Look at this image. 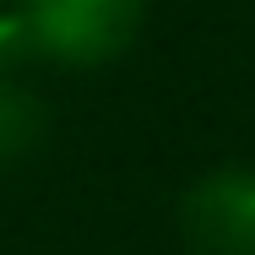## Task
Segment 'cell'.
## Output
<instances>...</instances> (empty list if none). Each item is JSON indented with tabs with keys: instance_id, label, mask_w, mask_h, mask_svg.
Masks as SVG:
<instances>
[{
	"instance_id": "cell-1",
	"label": "cell",
	"mask_w": 255,
	"mask_h": 255,
	"mask_svg": "<svg viewBox=\"0 0 255 255\" xmlns=\"http://www.w3.org/2000/svg\"><path fill=\"white\" fill-rule=\"evenodd\" d=\"M38 54L65 65H103L141 33V0H16Z\"/></svg>"
},
{
	"instance_id": "cell-2",
	"label": "cell",
	"mask_w": 255,
	"mask_h": 255,
	"mask_svg": "<svg viewBox=\"0 0 255 255\" xmlns=\"http://www.w3.org/2000/svg\"><path fill=\"white\" fill-rule=\"evenodd\" d=\"M179 234L196 255H255V168H212L179 201Z\"/></svg>"
},
{
	"instance_id": "cell-4",
	"label": "cell",
	"mask_w": 255,
	"mask_h": 255,
	"mask_svg": "<svg viewBox=\"0 0 255 255\" xmlns=\"http://www.w3.org/2000/svg\"><path fill=\"white\" fill-rule=\"evenodd\" d=\"M27 54H38V44H33L22 11H0V76H11Z\"/></svg>"
},
{
	"instance_id": "cell-3",
	"label": "cell",
	"mask_w": 255,
	"mask_h": 255,
	"mask_svg": "<svg viewBox=\"0 0 255 255\" xmlns=\"http://www.w3.org/2000/svg\"><path fill=\"white\" fill-rule=\"evenodd\" d=\"M44 103L33 98L27 87H16L11 76H0V168L22 163L27 152H38L44 141Z\"/></svg>"
}]
</instances>
